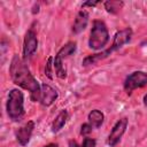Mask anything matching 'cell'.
I'll return each mask as SVG.
<instances>
[{"label":"cell","mask_w":147,"mask_h":147,"mask_svg":"<svg viewBox=\"0 0 147 147\" xmlns=\"http://www.w3.org/2000/svg\"><path fill=\"white\" fill-rule=\"evenodd\" d=\"M9 75L14 84L30 92V98L32 101L39 102V98L41 93V85L33 77L25 61L21 59L17 54H15L10 61Z\"/></svg>","instance_id":"1"},{"label":"cell","mask_w":147,"mask_h":147,"mask_svg":"<svg viewBox=\"0 0 147 147\" xmlns=\"http://www.w3.org/2000/svg\"><path fill=\"white\" fill-rule=\"evenodd\" d=\"M6 110L8 114V117L13 122H21L25 115L24 110V95L23 93L13 88L10 90L6 103Z\"/></svg>","instance_id":"2"},{"label":"cell","mask_w":147,"mask_h":147,"mask_svg":"<svg viewBox=\"0 0 147 147\" xmlns=\"http://www.w3.org/2000/svg\"><path fill=\"white\" fill-rule=\"evenodd\" d=\"M109 41V32L105 22L100 20L93 21L88 38V47L94 51L102 49Z\"/></svg>","instance_id":"3"},{"label":"cell","mask_w":147,"mask_h":147,"mask_svg":"<svg viewBox=\"0 0 147 147\" xmlns=\"http://www.w3.org/2000/svg\"><path fill=\"white\" fill-rule=\"evenodd\" d=\"M146 85H147V72L140 70L130 74L124 80V90L129 95L136 88H140Z\"/></svg>","instance_id":"4"},{"label":"cell","mask_w":147,"mask_h":147,"mask_svg":"<svg viewBox=\"0 0 147 147\" xmlns=\"http://www.w3.org/2000/svg\"><path fill=\"white\" fill-rule=\"evenodd\" d=\"M127 123L129 122H127L126 117H123V118L118 119L115 123V125L113 126V129H111V131H110V133L108 136V140H107V144H108L109 147H115L119 142V140L122 139L123 134L126 131Z\"/></svg>","instance_id":"5"},{"label":"cell","mask_w":147,"mask_h":147,"mask_svg":"<svg viewBox=\"0 0 147 147\" xmlns=\"http://www.w3.org/2000/svg\"><path fill=\"white\" fill-rule=\"evenodd\" d=\"M38 48V39L34 30L31 28L30 30L26 31L25 37H24V42H23V60L26 61L32 55L36 53Z\"/></svg>","instance_id":"6"},{"label":"cell","mask_w":147,"mask_h":147,"mask_svg":"<svg viewBox=\"0 0 147 147\" xmlns=\"http://www.w3.org/2000/svg\"><path fill=\"white\" fill-rule=\"evenodd\" d=\"M59 93L56 90H54L52 86H49L48 84H41V93H40V98H39V103L45 106V107H49L51 105L54 103V101L57 99Z\"/></svg>","instance_id":"7"},{"label":"cell","mask_w":147,"mask_h":147,"mask_svg":"<svg viewBox=\"0 0 147 147\" xmlns=\"http://www.w3.org/2000/svg\"><path fill=\"white\" fill-rule=\"evenodd\" d=\"M132 38V30L131 28H125L121 31H117L114 36V39H113V44L110 46V48L115 52L119 48H122L125 44H127Z\"/></svg>","instance_id":"8"},{"label":"cell","mask_w":147,"mask_h":147,"mask_svg":"<svg viewBox=\"0 0 147 147\" xmlns=\"http://www.w3.org/2000/svg\"><path fill=\"white\" fill-rule=\"evenodd\" d=\"M33 129H34V122L29 121L28 123H25L23 126H21L16 131V139L21 146H26L29 144L32 132H33Z\"/></svg>","instance_id":"9"},{"label":"cell","mask_w":147,"mask_h":147,"mask_svg":"<svg viewBox=\"0 0 147 147\" xmlns=\"http://www.w3.org/2000/svg\"><path fill=\"white\" fill-rule=\"evenodd\" d=\"M87 23H88V13L84 9L79 10L78 14L76 15L75 22L72 24V32L75 34L80 33L82 31L85 30V28L87 26Z\"/></svg>","instance_id":"10"},{"label":"cell","mask_w":147,"mask_h":147,"mask_svg":"<svg viewBox=\"0 0 147 147\" xmlns=\"http://www.w3.org/2000/svg\"><path fill=\"white\" fill-rule=\"evenodd\" d=\"M113 52H114V51L109 47V48H107V49H105V51H102V52H100V53H95V54L88 55V56L84 57V60H83L82 64H83L84 67H88V65L95 64V63H98V62H100V61H102V60L107 59V57H108Z\"/></svg>","instance_id":"11"},{"label":"cell","mask_w":147,"mask_h":147,"mask_svg":"<svg viewBox=\"0 0 147 147\" xmlns=\"http://www.w3.org/2000/svg\"><path fill=\"white\" fill-rule=\"evenodd\" d=\"M68 116H69V114H68V111L65 109L61 110L57 114V116L55 117V119L53 121V124H52V132L53 133H57L65 125L67 119H68Z\"/></svg>","instance_id":"12"},{"label":"cell","mask_w":147,"mask_h":147,"mask_svg":"<svg viewBox=\"0 0 147 147\" xmlns=\"http://www.w3.org/2000/svg\"><path fill=\"white\" fill-rule=\"evenodd\" d=\"M76 49H77V44L75 41H69L64 46H62L60 48V51L57 52V54L55 55V57H57V59H60V60L63 61L64 59H67L70 55H72L76 52Z\"/></svg>","instance_id":"13"},{"label":"cell","mask_w":147,"mask_h":147,"mask_svg":"<svg viewBox=\"0 0 147 147\" xmlns=\"http://www.w3.org/2000/svg\"><path fill=\"white\" fill-rule=\"evenodd\" d=\"M87 119H88V123L93 126V129H99L103 123L105 115L99 109H93L88 113Z\"/></svg>","instance_id":"14"},{"label":"cell","mask_w":147,"mask_h":147,"mask_svg":"<svg viewBox=\"0 0 147 147\" xmlns=\"http://www.w3.org/2000/svg\"><path fill=\"white\" fill-rule=\"evenodd\" d=\"M103 5H105V9L109 14H117L124 7V2L119 0H107L105 1Z\"/></svg>","instance_id":"15"},{"label":"cell","mask_w":147,"mask_h":147,"mask_svg":"<svg viewBox=\"0 0 147 147\" xmlns=\"http://www.w3.org/2000/svg\"><path fill=\"white\" fill-rule=\"evenodd\" d=\"M53 67H54L56 77H59V78H61V79H63V78L67 77V69L64 68L62 60H60V59H57V57H54Z\"/></svg>","instance_id":"16"},{"label":"cell","mask_w":147,"mask_h":147,"mask_svg":"<svg viewBox=\"0 0 147 147\" xmlns=\"http://www.w3.org/2000/svg\"><path fill=\"white\" fill-rule=\"evenodd\" d=\"M53 61H54L53 56H48V59L46 61V65H45V75L49 79H53V71H52V68H54L53 67Z\"/></svg>","instance_id":"17"},{"label":"cell","mask_w":147,"mask_h":147,"mask_svg":"<svg viewBox=\"0 0 147 147\" xmlns=\"http://www.w3.org/2000/svg\"><path fill=\"white\" fill-rule=\"evenodd\" d=\"M92 130H93V126L87 122V123H84L82 126H80V134L82 136H87V134H90L91 132H92Z\"/></svg>","instance_id":"18"},{"label":"cell","mask_w":147,"mask_h":147,"mask_svg":"<svg viewBox=\"0 0 147 147\" xmlns=\"http://www.w3.org/2000/svg\"><path fill=\"white\" fill-rule=\"evenodd\" d=\"M95 146H96L95 139L86 137V138L83 140V142H82V145H80L79 147H95Z\"/></svg>","instance_id":"19"},{"label":"cell","mask_w":147,"mask_h":147,"mask_svg":"<svg viewBox=\"0 0 147 147\" xmlns=\"http://www.w3.org/2000/svg\"><path fill=\"white\" fill-rule=\"evenodd\" d=\"M98 3H100V1H86L82 5V8H85V7H95Z\"/></svg>","instance_id":"20"},{"label":"cell","mask_w":147,"mask_h":147,"mask_svg":"<svg viewBox=\"0 0 147 147\" xmlns=\"http://www.w3.org/2000/svg\"><path fill=\"white\" fill-rule=\"evenodd\" d=\"M39 13V5L38 3H34V6L32 7V14H38Z\"/></svg>","instance_id":"21"},{"label":"cell","mask_w":147,"mask_h":147,"mask_svg":"<svg viewBox=\"0 0 147 147\" xmlns=\"http://www.w3.org/2000/svg\"><path fill=\"white\" fill-rule=\"evenodd\" d=\"M69 145H70V147H79L77 144H76V141H69Z\"/></svg>","instance_id":"22"},{"label":"cell","mask_w":147,"mask_h":147,"mask_svg":"<svg viewBox=\"0 0 147 147\" xmlns=\"http://www.w3.org/2000/svg\"><path fill=\"white\" fill-rule=\"evenodd\" d=\"M44 147H59L56 144H48V145H46V146H44Z\"/></svg>","instance_id":"23"},{"label":"cell","mask_w":147,"mask_h":147,"mask_svg":"<svg viewBox=\"0 0 147 147\" xmlns=\"http://www.w3.org/2000/svg\"><path fill=\"white\" fill-rule=\"evenodd\" d=\"M144 105L147 107V93L145 94V96H144Z\"/></svg>","instance_id":"24"}]
</instances>
